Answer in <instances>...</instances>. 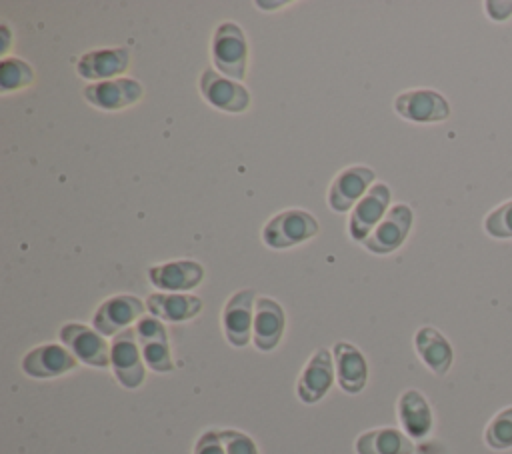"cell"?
Instances as JSON below:
<instances>
[{"label":"cell","instance_id":"8992f818","mask_svg":"<svg viewBox=\"0 0 512 454\" xmlns=\"http://www.w3.org/2000/svg\"><path fill=\"white\" fill-rule=\"evenodd\" d=\"M200 94L208 104H212L218 110L240 114L246 112L250 106V92L244 84L238 80L226 78L220 72L206 68L200 74Z\"/></svg>","mask_w":512,"mask_h":454},{"label":"cell","instance_id":"f546056e","mask_svg":"<svg viewBox=\"0 0 512 454\" xmlns=\"http://www.w3.org/2000/svg\"><path fill=\"white\" fill-rule=\"evenodd\" d=\"M0 32H2V46H0V52L6 54V52H8V46H10V32H8V26H6V24H0Z\"/></svg>","mask_w":512,"mask_h":454},{"label":"cell","instance_id":"7402d4cb","mask_svg":"<svg viewBox=\"0 0 512 454\" xmlns=\"http://www.w3.org/2000/svg\"><path fill=\"white\" fill-rule=\"evenodd\" d=\"M414 346H416V352L422 358V362L436 376H444L450 370L454 352H452V346L446 340V336L440 334L436 328L422 326L414 336Z\"/></svg>","mask_w":512,"mask_h":454},{"label":"cell","instance_id":"603a6c76","mask_svg":"<svg viewBox=\"0 0 512 454\" xmlns=\"http://www.w3.org/2000/svg\"><path fill=\"white\" fill-rule=\"evenodd\" d=\"M358 454H414L412 440L398 428H374L356 438Z\"/></svg>","mask_w":512,"mask_h":454},{"label":"cell","instance_id":"484cf974","mask_svg":"<svg viewBox=\"0 0 512 454\" xmlns=\"http://www.w3.org/2000/svg\"><path fill=\"white\" fill-rule=\"evenodd\" d=\"M484 230L494 238H512V200L502 202L486 214Z\"/></svg>","mask_w":512,"mask_h":454},{"label":"cell","instance_id":"ba28073f","mask_svg":"<svg viewBox=\"0 0 512 454\" xmlns=\"http://www.w3.org/2000/svg\"><path fill=\"white\" fill-rule=\"evenodd\" d=\"M394 110L402 118L410 122L430 124V122H442L450 116V104L448 100L430 88H418V90H406L394 98Z\"/></svg>","mask_w":512,"mask_h":454},{"label":"cell","instance_id":"4fadbf2b","mask_svg":"<svg viewBox=\"0 0 512 454\" xmlns=\"http://www.w3.org/2000/svg\"><path fill=\"white\" fill-rule=\"evenodd\" d=\"M82 96L100 110H122L144 96V86L134 78H114L84 86Z\"/></svg>","mask_w":512,"mask_h":454},{"label":"cell","instance_id":"44dd1931","mask_svg":"<svg viewBox=\"0 0 512 454\" xmlns=\"http://www.w3.org/2000/svg\"><path fill=\"white\" fill-rule=\"evenodd\" d=\"M398 420L408 438H424L432 430V410L422 392L410 388L398 398Z\"/></svg>","mask_w":512,"mask_h":454},{"label":"cell","instance_id":"5b68a950","mask_svg":"<svg viewBox=\"0 0 512 454\" xmlns=\"http://www.w3.org/2000/svg\"><path fill=\"white\" fill-rule=\"evenodd\" d=\"M144 316V302L134 294L106 298L92 316V326L102 336H116Z\"/></svg>","mask_w":512,"mask_h":454},{"label":"cell","instance_id":"d6986e66","mask_svg":"<svg viewBox=\"0 0 512 454\" xmlns=\"http://www.w3.org/2000/svg\"><path fill=\"white\" fill-rule=\"evenodd\" d=\"M332 354L338 386L348 394L362 392L368 380V364L362 352L350 342H336Z\"/></svg>","mask_w":512,"mask_h":454},{"label":"cell","instance_id":"30bf717a","mask_svg":"<svg viewBox=\"0 0 512 454\" xmlns=\"http://www.w3.org/2000/svg\"><path fill=\"white\" fill-rule=\"evenodd\" d=\"M390 204V188L384 182L372 184V188L366 192V196L352 208L348 218V234L356 242H364L372 230L380 224V220L386 216Z\"/></svg>","mask_w":512,"mask_h":454},{"label":"cell","instance_id":"d4e9b609","mask_svg":"<svg viewBox=\"0 0 512 454\" xmlns=\"http://www.w3.org/2000/svg\"><path fill=\"white\" fill-rule=\"evenodd\" d=\"M484 440L494 450L512 448V406L500 410L486 426Z\"/></svg>","mask_w":512,"mask_h":454},{"label":"cell","instance_id":"ffe728a7","mask_svg":"<svg viewBox=\"0 0 512 454\" xmlns=\"http://www.w3.org/2000/svg\"><path fill=\"white\" fill-rule=\"evenodd\" d=\"M146 310L150 316L166 322H186L200 314L202 300L194 294L180 292H154L146 298Z\"/></svg>","mask_w":512,"mask_h":454},{"label":"cell","instance_id":"f1b7e54d","mask_svg":"<svg viewBox=\"0 0 512 454\" xmlns=\"http://www.w3.org/2000/svg\"><path fill=\"white\" fill-rule=\"evenodd\" d=\"M486 8V14L492 18V20H506L512 16V2H486L484 4Z\"/></svg>","mask_w":512,"mask_h":454},{"label":"cell","instance_id":"3957f363","mask_svg":"<svg viewBox=\"0 0 512 454\" xmlns=\"http://www.w3.org/2000/svg\"><path fill=\"white\" fill-rule=\"evenodd\" d=\"M110 364L116 380L124 388L132 390L144 382L146 370H144V358L136 338V328H126L124 332L112 338Z\"/></svg>","mask_w":512,"mask_h":454},{"label":"cell","instance_id":"5bb4252c","mask_svg":"<svg viewBox=\"0 0 512 454\" xmlns=\"http://www.w3.org/2000/svg\"><path fill=\"white\" fill-rule=\"evenodd\" d=\"M148 280L158 292H188L204 280V266L196 260H172L148 268Z\"/></svg>","mask_w":512,"mask_h":454},{"label":"cell","instance_id":"7a4b0ae2","mask_svg":"<svg viewBox=\"0 0 512 454\" xmlns=\"http://www.w3.org/2000/svg\"><path fill=\"white\" fill-rule=\"evenodd\" d=\"M320 232L318 220L300 208H290L272 216L262 228V242L272 250L298 246Z\"/></svg>","mask_w":512,"mask_h":454},{"label":"cell","instance_id":"83f0119b","mask_svg":"<svg viewBox=\"0 0 512 454\" xmlns=\"http://www.w3.org/2000/svg\"><path fill=\"white\" fill-rule=\"evenodd\" d=\"M192 454H226L218 430H206L198 436Z\"/></svg>","mask_w":512,"mask_h":454},{"label":"cell","instance_id":"ac0fdd59","mask_svg":"<svg viewBox=\"0 0 512 454\" xmlns=\"http://www.w3.org/2000/svg\"><path fill=\"white\" fill-rule=\"evenodd\" d=\"M130 66L128 48H100L82 54L76 62V70L82 78L104 82L114 80L118 74H124Z\"/></svg>","mask_w":512,"mask_h":454},{"label":"cell","instance_id":"cb8c5ba5","mask_svg":"<svg viewBox=\"0 0 512 454\" xmlns=\"http://www.w3.org/2000/svg\"><path fill=\"white\" fill-rule=\"evenodd\" d=\"M34 82V70L28 62L16 56H4L0 64V88L2 92H12L26 88Z\"/></svg>","mask_w":512,"mask_h":454},{"label":"cell","instance_id":"6da1fadb","mask_svg":"<svg viewBox=\"0 0 512 454\" xmlns=\"http://www.w3.org/2000/svg\"><path fill=\"white\" fill-rule=\"evenodd\" d=\"M210 56L222 76L242 80L246 76L248 64V44L244 30L234 22L218 24L212 34Z\"/></svg>","mask_w":512,"mask_h":454},{"label":"cell","instance_id":"e0dca14e","mask_svg":"<svg viewBox=\"0 0 512 454\" xmlns=\"http://www.w3.org/2000/svg\"><path fill=\"white\" fill-rule=\"evenodd\" d=\"M286 326V316L282 306L268 296H258L254 306V328L252 342L258 350L270 352L278 346Z\"/></svg>","mask_w":512,"mask_h":454},{"label":"cell","instance_id":"9a60e30c","mask_svg":"<svg viewBox=\"0 0 512 454\" xmlns=\"http://www.w3.org/2000/svg\"><path fill=\"white\" fill-rule=\"evenodd\" d=\"M334 384V356L326 348H318L308 364L304 366L298 382L296 394L304 404H316L326 396Z\"/></svg>","mask_w":512,"mask_h":454},{"label":"cell","instance_id":"9c48e42d","mask_svg":"<svg viewBox=\"0 0 512 454\" xmlns=\"http://www.w3.org/2000/svg\"><path fill=\"white\" fill-rule=\"evenodd\" d=\"M256 292L252 288H244L234 292L224 310H222V328L226 340L242 348L252 340V328H254V306H256Z\"/></svg>","mask_w":512,"mask_h":454},{"label":"cell","instance_id":"52a82bcc","mask_svg":"<svg viewBox=\"0 0 512 454\" xmlns=\"http://www.w3.org/2000/svg\"><path fill=\"white\" fill-rule=\"evenodd\" d=\"M412 220L414 214L408 204H394L362 246L372 254H390L398 250L412 228Z\"/></svg>","mask_w":512,"mask_h":454},{"label":"cell","instance_id":"7c38bea8","mask_svg":"<svg viewBox=\"0 0 512 454\" xmlns=\"http://www.w3.org/2000/svg\"><path fill=\"white\" fill-rule=\"evenodd\" d=\"M136 338L146 366L154 372H172L174 362L168 346V332L162 320L154 316H142L136 322Z\"/></svg>","mask_w":512,"mask_h":454},{"label":"cell","instance_id":"8fae6325","mask_svg":"<svg viewBox=\"0 0 512 454\" xmlns=\"http://www.w3.org/2000/svg\"><path fill=\"white\" fill-rule=\"evenodd\" d=\"M374 170L368 166H348L332 180L328 188V206L334 212L352 210L372 188Z\"/></svg>","mask_w":512,"mask_h":454},{"label":"cell","instance_id":"277c9868","mask_svg":"<svg viewBox=\"0 0 512 454\" xmlns=\"http://www.w3.org/2000/svg\"><path fill=\"white\" fill-rule=\"evenodd\" d=\"M62 344L76 356L78 362L92 368H106L110 364V346L104 336L78 322H68L60 328Z\"/></svg>","mask_w":512,"mask_h":454},{"label":"cell","instance_id":"4316f807","mask_svg":"<svg viewBox=\"0 0 512 454\" xmlns=\"http://www.w3.org/2000/svg\"><path fill=\"white\" fill-rule=\"evenodd\" d=\"M218 434H220L226 454H258V448L248 434H244L240 430H232V428L218 430Z\"/></svg>","mask_w":512,"mask_h":454},{"label":"cell","instance_id":"2e32d148","mask_svg":"<svg viewBox=\"0 0 512 454\" xmlns=\"http://www.w3.org/2000/svg\"><path fill=\"white\" fill-rule=\"evenodd\" d=\"M76 364V356L60 344L36 346L22 358V370L32 378H56L74 370Z\"/></svg>","mask_w":512,"mask_h":454}]
</instances>
